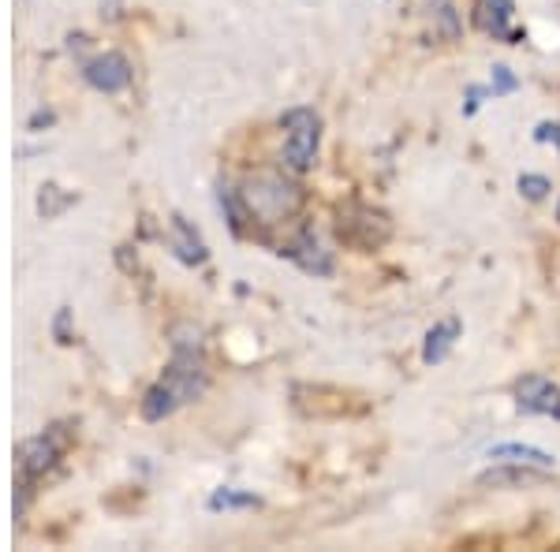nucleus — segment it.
I'll return each instance as SVG.
<instances>
[{
    "label": "nucleus",
    "instance_id": "nucleus-12",
    "mask_svg": "<svg viewBox=\"0 0 560 552\" xmlns=\"http://www.w3.org/2000/svg\"><path fill=\"white\" fill-rule=\"evenodd\" d=\"M456 337H459V321L456 318L433 325V329L427 332V343H422V362H427V366H438V362H445V355L453 351Z\"/></svg>",
    "mask_w": 560,
    "mask_h": 552
},
{
    "label": "nucleus",
    "instance_id": "nucleus-3",
    "mask_svg": "<svg viewBox=\"0 0 560 552\" xmlns=\"http://www.w3.org/2000/svg\"><path fill=\"white\" fill-rule=\"evenodd\" d=\"M337 235H340V243H348V247H355V250H377L388 243L393 224H388L385 213L370 210V205L348 202L337 210Z\"/></svg>",
    "mask_w": 560,
    "mask_h": 552
},
{
    "label": "nucleus",
    "instance_id": "nucleus-6",
    "mask_svg": "<svg viewBox=\"0 0 560 552\" xmlns=\"http://www.w3.org/2000/svg\"><path fill=\"white\" fill-rule=\"evenodd\" d=\"M60 448H65V437H60L57 430L42 433V437L26 441V445L20 448V478H23V493H26V485H31L34 478L45 474V470H49L52 463H57Z\"/></svg>",
    "mask_w": 560,
    "mask_h": 552
},
{
    "label": "nucleus",
    "instance_id": "nucleus-18",
    "mask_svg": "<svg viewBox=\"0 0 560 552\" xmlns=\"http://www.w3.org/2000/svg\"><path fill=\"white\" fill-rule=\"evenodd\" d=\"M535 139H538V142H553V146L560 150V124H538V128H535Z\"/></svg>",
    "mask_w": 560,
    "mask_h": 552
},
{
    "label": "nucleus",
    "instance_id": "nucleus-19",
    "mask_svg": "<svg viewBox=\"0 0 560 552\" xmlns=\"http://www.w3.org/2000/svg\"><path fill=\"white\" fill-rule=\"evenodd\" d=\"M486 94H490V90H486V86H471V90H467V105H464V113H467V116H475Z\"/></svg>",
    "mask_w": 560,
    "mask_h": 552
},
{
    "label": "nucleus",
    "instance_id": "nucleus-13",
    "mask_svg": "<svg viewBox=\"0 0 560 552\" xmlns=\"http://www.w3.org/2000/svg\"><path fill=\"white\" fill-rule=\"evenodd\" d=\"M173 232H176L173 247H176V255L187 261V266H195V261H206L202 239H198V235L191 232V224H187L184 216H176V221H173Z\"/></svg>",
    "mask_w": 560,
    "mask_h": 552
},
{
    "label": "nucleus",
    "instance_id": "nucleus-15",
    "mask_svg": "<svg viewBox=\"0 0 560 552\" xmlns=\"http://www.w3.org/2000/svg\"><path fill=\"white\" fill-rule=\"evenodd\" d=\"M549 191H553V187H549L546 176H535V172H523V176H520V195L530 198V202H541Z\"/></svg>",
    "mask_w": 560,
    "mask_h": 552
},
{
    "label": "nucleus",
    "instance_id": "nucleus-14",
    "mask_svg": "<svg viewBox=\"0 0 560 552\" xmlns=\"http://www.w3.org/2000/svg\"><path fill=\"white\" fill-rule=\"evenodd\" d=\"M258 496L255 493H236V489H221V493L210 496V508L213 512H232V508H258Z\"/></svg>",
    "mask_w": 560,
    "mask_h": 552
},
{
    "label": "nucleus",
    "instance_id": "nucleus-2",
    "mask_svg": "<svg viewBox=\"0 0 560 552\" xmlns=\"http://www.w3.org/2000/svg\"><path fill=\"white\" fill-rule=\"evenodd\" d=\"M240 198H243V205H247V213L266 224L288 221V216L300 213L306 202L303 187L284 179L280 172H255V176H247Z\"/></svg>",
    "mask_w": 560,
    "mask_h": 552
},
{
    "label": "nucleus",
    "instance_id": "nucleus-10",
    "mask_svg": "<svg viewBox=\"0 0 560 552\" xmlns=\"http://www.w3.org/2000/svg\"><path fill=\"white\" fill-rule=\"evenodd\" d=\"M546 482V470L538 467H520V463H497L493 470H486L482 478H478V485L482 489H520V485H538Z\"/></svg>",
    "mask_w": 560,
    "mask_h": 552
},
{
    "label": "nucleus",
    "instance_id": "nucleus-7",
    "mask_svg": "<svg viewBox=\"0 0 560 552\" xmlns=\"http://www.w3.org/2000/svg\"><path fill=\"white\" fill-rule=\"evenodd\" d=\"M83 75L90 86L105 90V94H120L124 86H131V64L120 57V52H105V57L90 60Z\"/></svg>",
    "mask_w": 560,
    "mask_h": 552
},
{
    "label": "nucleus",
    "instance_id": "nucleus-20",
    "mask_svg": "<svg viewBox=\"0 0 560 552\" xmlns=\"http://www.w3.org/2000/svg\"><path fill=\"white\" fill-rule=\"evenodd\" d=\"M557 221H560V210H557Z\"/></svg>",
    "mask_w": 560,
    "mask_h": 552
},
{
    "label": "nucleus",
    "instance_id": "nucleus-1",
    "mask_svg": "<svg viewBox=\"0 0 560 552\" xmlns=\"http://www.w3.org/2000/svg\"><path fill=\"white\" fill-rule=\"evenodd\" d=\"M206 392V366L198 355V332L191 329H176L173 343V362H168L165 377L142 396V419L161 422L176 411V407L198 400Z\"/></svg>",
    "mask_w": 560,
    "mask_h": 552
},
{
    "label": "nucleus",
    "instance_id": "nucleus-5",
    "mask_svg": "<svg viewBox=\"0 0 560 552\" xmlns=\"http://www.w3.org/2000/svg\"><path fill=\"white\" fill-rule=\"evenodd\" d=\"M516 403L523 414H546L560 422V385H553L541 374H527L516 381Z\"/></svg>",
    "mask_w": 560,
    "mask_h": 552
},
{
    "label": "nucleus",
    "instance_id": "nucleus-8",
    "mask_svg": "<svg viewBox=\"0 0 560 552\" xmlns=\"http://www.w3.org/2000/svg\"><path fill=\"white\" fill-rule=\"evenodd\" d=\"M512 15H516L512 0H475V26L482 34H490V38L516 42V34H512Z\"/></svg>",
    "mask_w": 560,
    "mask_h": 552
},
{
    "label": "nucleus",
    "instance_id": "nucleus-11",
    "mask_svg": "<svg viewBox=\"0 0 560 552\" xmlns=\"http://www.w3.org/2000/svg\"><path fill=\"white\" fill-rule=\"evenodd\" d=\"M486 456L497 459V463H520V467H538V470L557 467V459L549 456V451H541L535 445H516V441H509V445H493Z\"/></svg>",
    "mask_w": 560,
    "mask_h": 552
},
{
    "label": "nucleus",
    "instance_id": "nucleus-16",
    "mask_svg": "<svg viewBox=\"0 0 560 552\" xmlns=\"http://www.w3.org/2000/svg\"><path fill=\"white\" fill-rule=\"evenodd\" d=\"M520 90V79L512 75V68L497 64L493 68V97H504V94H516Z\"/></svg>",
    "mask_w": 560,
    "mask_h": 552
},
{
    "label": "nucleus",
    "instance_id": "nucleus-4",
    "mask_svg": "<svg viewBox=\"0 0 560 552\" xmlns=\"http://www.w3.org/2000/svg\"><path fill=\"white\" fill-rule=\"evenodd\" d=\"M288 131V142H284V165L292 172H306L314 165V153H318V142H322V120L314 108H292V113L280 116Z\"/></svg>",
    "mask_w": 560,
    "mask_h": 552
},
{
    "label": "nucleus",
    "instance_id": "nucleus-17",
    "mask_svg": "<svg viewBox=\"0 0 560 552\" xmlns=\"http://www.w3.org/2000/svg\"><path fill=\"white\" fill-rule=\"evenodd\" d=\"M438 23H441V34H445V38H456V34H459V20H456V12L448 4L438 12Z\"/></svg>",
    "mask_w": 560,
    "mask_h": 552
},
{
    "label": "nucleus",
    "instance_id": "nucleus-9",
    "mask_svg": "<svg viewBox=\"0 0 560 552\" xmlns=\"http://www.w3.org/2000/svg\"><path fill=\"white\" fill-rule=\"evenodd\" d=\"M284 255L292 258L300 269H306V273H314V277H329L332 273V258L318 247V239H314L311 232H303L295 243H288Z\"/></svg>",
    "mask_w": 560,
    "mask_h": 552
}]
</instances>
